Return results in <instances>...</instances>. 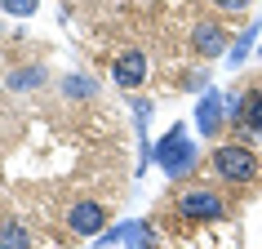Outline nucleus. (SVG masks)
Returning a JSON list of instances; mask_svg holds the SVG:
<instances>
[{
    "mask_svg": "<svg viewBox=\"0 0 262 249\" xmlns=\"http://www.w3.org/2000/svg\"><path fill=\"white\" fill-rule=\"evenodd\" d=\"M151 156H156V165L165 169V178H187V174L195 169V142L187 138V129H182V125H173L165 138L156 142Z\"/></svg>",
    "mask_w": 262,
    "mask_h": 249,
    "instance_id": "nucleus-1",
    "label": "nucleus"
},
{
    "mask_svg": "<svg viewBox=\"0 0 262 249\" xmlns=\"http://www.w3.org/2000/svg\"><path fill=\"white\" fill-rule=\"evenodd\" d=\"M213 174L222 182H253L258 178V156L249 147H240V142H222L213 152Z\"/></svg>",
    "mask_w": 262,
    "mask_h": 249,
    "instance_id": "nucleus-2",
    "label": "nucleus"
},
{
    "mask_svg": "<svg viewBox=\"0 0 262 249\" xmlns=\"http://www.w3.org/2000/svg\"><path fill=\"white\" fill-rule=\"evenodd\" d=\"M178 214L191 222H218L227 218V205H222L218 192H209V187H191V192L178 196Z\"/></svg>",
    "mask_w": 262,
    "mask_h": 249,
    "instance_id": "nucleus-3",
    "label": "nucleus"
},
{
    "mask_svg": "<svg viewBox=\"0 0 262 249\" xmlns=\"http://www.w3.org/2000/svg\"><path fill=\"white\" fill-rule=\"evenodd\" d=\"M98 245H129V249H156V227L142 218H129L120 227H111V232L98 236Z\"/></svg>",
    "mask_w": 262,
    "mask_h": 249,
    "instance_id": "nucleus-4",
    "label": "nucleus"
},
{
    "mask_svg": "<svg viewBox=\"0 0 262 249\" xmlns=\"http://www.w3.org/2000/svg\"><path fill=\"white\" fill-rule=\"evenodd\" d=\"M102 222H107V214H102L98 200H80V205H71V214H67V227L76 236H89V240L102 236Z\"/></svg>",
    "mask_w": 262,
    "mask_h": 249,
    "instance_id": "nucleus-5",
    "label": "nucleus"
},
{
    "mask_svg": "<svg viewBox=\"0 0 262 249\" xmlns=\"http://www.w3.org/2000/svg\"><path fill=\"white\" fill-rule=\"evenodd\" d=\"M111 80L120 85V89H138V85L147 80V58H142V49H129V54L116 58V67H111Z\"/></svg>",
    "mask_w": 262,
    "mask_h": 249,
    "instance_id": "nucleus-6",
    "label": "nucleus"
},
{
    "mask_svg": "<svg viewBox=\"0 0 262 249\" xmlns=\"http://www.w3.org/2000/svg\"><path fill=\"white\" fill-rule=\"evenodd\" d=\"M222 116H227L222 94H218V89H205V94H200V107H195V125H200V134H205V138H213V134H218Z\"/></svg>",
    "mask_w": 262,
    "mask_h": 249,
    "instance_id": "nucleus-7",
    "label": "nucleus"
},
{
    "mask_svg": "<svg viewBox=\"0 0 262 249\" xmlns=\"http://www.w3.org/2000/svg\"><path fill=\"white\" fill-rule=\"evenodd\" d=\"M191 40H195V49H200V58H218V54H227V31H222L218 23H200Z\"/></svg>",
    "mask_w": 262,
    "mask_h": 249,
    "instance_id": "nucleus-8",
    "label": "nucleus"
},
{
    "mask_svg": "<svg viewBox=\"0 0 262 249\" xmlns=\"http://www.w3.org/2000/svg\"><path fill=\"white\" fill-rule=\"evenodd\" d=\"M0 249H31V236L18 218H0Z\"/></svg>",
    "mask_w": 262,
    "mask_h": 249,
    "instance_id": "nucleus-9",
    "label": "nucleus"
},
{
    "mask_svg": "<svg viewBox=\"0 0 262 249\" xmlns=\"http://www.w3.org/2000/svg\"><path fill=\"white\" fill-rule=\"evenodd\" d=\"M253 45H258V23H253L249 31H240V36H235V45H227V63H231V67H240Z\"/></svg>",
    "mask_w": 262,
    "mask_h": 249,
    "instance_id": "nucleus-10",
    "label": "nucleus"
},
{
    "mask_svg": "<svg viewBox=\"0 0 262 249\" xmlns=\"http://www.w3.org/2000/svg\"><path fill=\"white\" fill-rule=\"evenodd\" d=\"M67 98H98V80L94 76H62V85H58Z\"/></svg>",
    "mask_w": 262,
    "mask_h": 249,
    "instance_id": "nucleus-11",
    "label": "nucleus"
},
{
    "mask_svg": "<svg viewBox=\"0 0 262 249\" xmlns=\"http://www.w3.org/2000/svg\"><path fill=\"white\" fill-rule=\"evenodd\" d=\"M36 85H45V67H18V71H9V89H36Z\"/></svg>",
    "mask_w": 262,
    "mask_h": 249,
    "instance_id": "nucleus-12",
    "label": "nucleus"
},
{
    "mask_svg": "<svg viewBox=\"0 0 262 249\" xmlns=\"http://www.w3.org/2000/svg\"><path fill=\"white\" fill-rule=\"evenodd\" d=\"M245 125L253 134H262V89H249L245 94Z\"/></svg>",
    "mask_w": 262,
    "mask_h": 249,
    "instance_id": "nucleus-13",
    "label": "nucleus"
},
{
    "mask_svg": "<svg viewBox=\"0 0 262 249\" xmlns=\"http://www.w3.org/2000/svg\"><path fill=\"white\" fill-rule=\"evenodd\" d=\"M0 5H5L9 14H18V18H31V14H36V0H0Z\"/></svg>",
    "mask_w": 262,
    "mask_h": 249,
    "instance_id": "nucleus-14",
    "label": "nucleus"
},
{
    "mask_svg": "<svg viewBox=\"0 0 262 249\" xmlns=\"http://www.w3.org/2000/svg\"><path fill=\"white\" fill-rule=\"evenodd\" d=\"M218 9H227V14H240V9H249V0H213Z\"/></svg>",
    "mask_w": 262,
    "mask_h": 249,
    "instance_id": "nucleus-15",
    "label": "nucleus"
},
{
    "mask_svg": "<svg viewBox=\"0 0 262 249\" xmlns=\"http://www.w3.org/2000/svg\"><path fill=\"white\" fill-rule=\"evenodd\" d=\"M187 89H200V94H205V89H209V76H205V71H200V76H191V80H187Z\"/></svg>",
    "mask_w": 262,
    "mask_h": 249,
    "instance_id": "nucleus-16",
    "label": "nucleus"
}]
</instances>
